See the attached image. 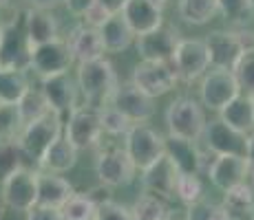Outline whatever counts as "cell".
Listing matches in <instances>:
<instances>
[{
	"mask_svg": "<svg viewBox=\"0 0 254 220\" xmlns=\"http://www.w3.org/2000/svg\"><path fill=\"white\" fill-rule=\"evenodd\" d=\"M75 80H77V86H80L82 97H84V104L97 106V108L109 106L111 97H113V92L120 86L113 64L109 60H104V57L77 64Z\"/></svg>",
	"mask_w": 254,
	"mask_h": 220,
	"instance_id": "obj_1",
	"label": "cell"
},
{
	"mask_svg": "<svg viewBox=\"0 0 254 220\" xmlns=\"http://www.w3.org/2000/svg\"><path fill=\"white\" fill-rule=\"evenodd\" d=\"M31 53L33 46L27 36V9H20L4 24L0 40V66L31 71Z\"/></svg>",
	"mask_w": 254,
	"mask_h": 220,
	"instance_id": "obj_2",
	"label": "cell"
},
{
	"mask_svg": "<svg viewBox=\"0 0 254 220\" xmlns=\"http://www.w3.org/2000/svg\"><path fill=\"white\" fill-rule=\"evenodd\" d=\"M206 112L203 104H199L194 97H175L166 110V126L168 134H177L184 139L199 141L206 130Z\"/></svg>",
	"mask_w": 254,
	"mask_h": 220,
	"instance_id": "obj_3",
	"label": "cell"
},
{
	"mask_svg": "<svg viewBox=\"0 0 254 220\" xmlns=\"http://www.w3.org/2000/svg\"><path fill=\"white\" fill-rule=\"evenodd\" d=\"M62 130H64V119L53 110L24 126L18 139H20V145L27 159H33L38 163L47 150L62 136Z\"/></svg>",
	"mask_w": 254,
	"mask_h": 220,
	"instance_id": "obj_4",
	"label": "cell"
},
{
	"mask_svg": "<svg viewBox=\"0 0 254 220\" xmlns=\"http://www.w3.org/2000/svg\"><path fill=\"white\" fill-rule=\"evenodd\" d=\"M124 148L133 159L135 168L144 172L166 154V136L148 124H133V128L124 136Z\"/></svg>",
	"mask_w": 254,
	"mask_h": 220,
	"instance_id": "obj_5",
	"label": "cell"
},
{
	"mask_svg": "<svg viewBox=\"0 0 254 220\" xmlns=\"http://www.w3.org/2000/svg\"><path fill=\"white\" fill-rule=\"evenodd\" d=\"M102 132V108L91 104L77 106L64 121V136L77 150H89L97 145Z\"/></svg>",
	"mask_w": 254,
	"mask_h": 220,
	"instance_id": "obj_6",
	"label": "cell"
},
{
	"mask_svg": "<svg viewBox=\"0 0 254 220\" xmlns=\"http://www.w3.org/2000/svg\"><path fill=\"white\" fill-rule=\"evenodd\" d=\"M137 172L139 170L135 168L126 148H104L95 159L97 180L109 187H126L133 183Z\"/></svg>",
	"mask_w": 254,
	"mask_h": 220,
	"instance_id": "obj_7",
	"label": "cell"
},
{
	"mask_svg": "<svg viewBox=\"0 0 254 220\" xmlns=\"http://www.w3.org/2000/svg\"><path fill=\"white\" fill-rule=\"evenodd\" d=\"M237 95H241V86L237 82L234 71L226 68H212L201 77V86H199V97H201L203 108L208 110H221L228 106Z\"/></svg>",
	"mask_w": 254,
	"mask_h": 220,
	"instance_id": "obj_8",
	"label": "cell"
},
{
	"mask_svg": "<svg viewBox=\"0 0 254 220\" xmlns=\"http://www.w3.org/2000/svg\"><path fill=\"white\" fill-rule=\"evenodd\" d=\"M130 82L139 90H144L146 95H150L155 99V97H162L166 92L173 90L175 84L179 82V75L170 62H144L141 60L133 68Z\"/></svg>",
	"mask_w": 254,
	"mask_h": 220,
	"instance_id": "obj_9",
	"label": "cell"
},
{
	"mask_svg": "<svg viewBox=\"0 0 254 220\" xmlns=\"http://www.w3.org/2000/svg\"><path fill=\"white\" fill-rule=\"evenodd\" d=\"M184 38L179 31L170 24H162V27L153 29V31L137 36V55L144 62H170L173 64L177 46Z\"/></svg>",
	"mask_w": 254,
	"mask_h": 220,
	"instance_id": "obj_10",
	"label": "cell"
},
{
	"mask_svg": "<svg viewBox=\"0 0 254 220\" xmlns=\"http://www.w3.org/2000/svg\"><path fill=\"white\" fill-rule=\"evenodd\" d=\"M173 66L177 71L179 80L186 82V84L203 77L210 68V53H208L206 40H199V38H186V40H182L177 46V53H175Z\"/></svg>",
	"mask_w": 254,
	"mask_h": 220,
	"instance_id": "obj_11",
	"label": "cell"
},
{
	"mask_svg": "<svg viewBox=\"0 0 254 220\" xmlns=\"http://www.w3.org/2000/svg\"><path fill=\"white\" fill-rule=\"evenodd\" d=\"M0 189L9 209L27 214L33 205H38V172L29 168L18 170L0 183Z\"/></svg>",
	"mask_w": 254,
	"mask_h": 220,
	"instance_id": "obj_12",
	"label": "cell"
},
{
	"mask_svg": "<svg viewBox=\"0 0 254 220\" xmlns=\"http://www.w3.org/2000/svg\"><path fill=\"white\" fill-rule=\"evenodd\" d=\"M73 62L75 60H73L69 44L62 38L40 44V46H33V53H31V71L38 77H51V75H60V73H69Z\"/></svg>",
	"mask_w": 254,
	"mask_h": 220,
	"instance_id": "obj_13",
	"label": "cell"
},
{
	"mask_svg": "<svg viewBox=\"0 0 254 220\" xmlns=\"http://www.w3.org/2000/svg\"><path fill=\"white\" fill-rule=\"evenodd\" d=\"M201 139L206 141V148L214 156H219V154L248 156V141H250V134L239 132L237 128L228 126L226 121H221V119L208 121Z\"/></svg>",
	"mask_w": 254,
	"mask_h": 220,
	"instance_id": "obj_14",
	"label": "cell"
},
{
	"mask_svg": "<svg viewBox=\"0 0 254 220\" xmlns=\"http://www.w3.org/2000/svg\"><path fill=\"white\" fill-rule=\"evenodd\" d=\"M40 90L45 92L51 110L58 112L64 121H66V117L77 108V95H82L80 86H77V80H73L69 73L40 77Z\"/></svg>",
	"mask_w": 254,
	"mask_h": 220,
	"instance_id": "obj_15",
	"label": "cell"
},
{
	"mask_svg": "<svg viewBox=\"0 0 254 220\" xmlns=\"http://www.w3.org/2000/svg\"><path fill=\"white\" fill-rule=\"evenodd\" d=\"M210 183L221 192L237 187L241 183H248L250 178V161L248 156H232V154H219L212 159V163L206 170Z\"/></svg>",
	"mask_w": 254,
	"mask_h": 220,
	"instance_id": "obj_16",
	"label": "cell"
},
{
	"mask_svg": "<svg viewBox=\"0 0 254 220\" xmlns=\"http://www.w3.org/2000/svg\"><path fill=\"white\" fill-rule=\"evenodd\" d=\"M111 106H115L120 112H124L133 124H146L155 115L153 97L146 95L144 90H139L133 82L117 86V90L111 97Z\"/></svg>",
	"mask_w": 254,
	"mask_h": 220,
	"instance_id": "obj_17",
	"label": "cell"
},
{
	"mask_svg": "<svg viewBox=\"0 0 254 220\" xmlns=\"http://www.w3.org/2000/svg\"><path fill=\"white\" fill-rule=\"evenodd\" d=\"M206 46L210 53V66L212 68H226V71H234L237 62L246 53L239 31H212L206 38Z\"/></svg>",
	"mask_w": 254,
	"mask_h": 220,
	"instance_id": "obj_18",
	"label": "cell"
},
{
	"mask_svg": "<svg viewBox=\"0 0 254 220\" xmlns=\"http://www.w3.org/2000/svg\"><path fill=\"white\" fill-rule=\"evenodd\" d=\"M177 178H179L177 165L170 161L168 154H164L157 163H153L148 170L141 172V187H144V192L170 200V198H175Z\"/></svg>",
	"mask_w": 254,
	"mask_h": 220,
	"instance_id": "obj_19",
	"label": "cell"
},
{
	"mask_svg": "<svg viewBox=\"0 0 254 220\" xmlns=\"http://www.w3.org/2000/svg\"><path fill=\"white\" fill-rule=\"evenodd\" d=\"M66 44H69L73 60L77 64L82 62H91V60H100L104 57L106 48H104V40H102L100 29L91 27V24H75L71 29L69 38H66Z\"/></svg>",
	"mask_w": 254,
	"mask_h": 220,
	"instance_id": "obj_20",
	"label": "cell"
},
{
	"mask_svg": "<svg viewBox=\"0 0 254 220\" xmlns=\"http://www.w3.org/2000/svg\"><path fill=\"white\" fill-rule=\"evenodd\" d=\"M166 154L177 165L179 174H201L203 170V154L197 148V141L184 139L177 134L166 136Z\"/></svg>",
	"mask_w": 254,
	"mask_h": 220,
	"instance_id": "obj_21",
	"label": "cell"
},
{
	"mask_svg": "<svg viewBox=\"0 0 254 220\" xmlns=\"http://www.w3.org/2000/svg\"><path fill=\"white\" fill-rule=\"evenodd\" d=\"M122 16L130 24L135 36H144L164 24L162 4L153 2V0H128L122 9Z\"/></svg>",
	"mask_w": 254,
	"mask_h": 220,
	"instance_id": "obj_22",
	"label": "cell"
},
{
	"mask_svg": "<svg viewBox=\"0 0 254 220\" xmlns=\"http://www.w3.org/2000/svg\"><path fill=\"white\" fill-rule=\"evenodd\" d=\"M75 189L64 176L53 172H38V203L49 207H64L73 198Z\"/></svg>",
	"mask_w": 254,
	"mask_h": 220,
	"instance_id": "obj_23",
	"label": "cell"
},
{
	"mask_svg": "<svg viewBox=\"0 0 254 220\" xmlns=\"http://www.w3.org/2000/svg\"><path fill=\"white\" fill-rule=\"evenodd\" d=\"M77 152H80V150H77L66 136H60V139L45 152V156L38 161V168H40L42 172L64 174V172H69V170L75 168Z\"/></svg>",
	"mask_w": 254,
	"mask_h": 220,
	"instance_id": "obj_24",
	"label": "cell"
},
{
	"mask_svg": "<svg viewBox=\"0 0 254 220\" xmlns=\"http://www.w3.org/2000/svg\"><path fill=\"white\" fill-rule=\"evenodd\" d=\"M219 119L237 128L239 132H246V134L254 132V97L246 92L237 95L230 104L219 110Z\"/></svg>",
	"mask_w": 254,
	"mask_h": 220,
	"instance_id": "obj_25",
	"label": "cell"
},
{
	"mask_svg": "<svg viewBox=\"0 0 254 220\" xmlns=\"http://www.w3.org/2000/svg\"><path fill=\"white\" fill-rule=\"evenodd\" d=\"M58 18L47 9H27V36L31 46H40L51 40H58Z\"/></svg>",
	"mask_w": 254,
	"mask_h": 220,
	"instance_id": "obj_26",
	"label": "cell"
},
{
	"mask_svg": "<svg viewBox=\"0 0 254 220\" xmlns=\"http://www.w3.org/2000/svg\"><path fill=\"white\" fill-rule=\"evenodd\" d=\"M102 40H104L106 53H122L133 44L135 31L130 29V24L126 22V18L122 13H115L104 22V27H100Z\"/></svg>",
	"mask_w": 254,
	"mask_h": 220,
	"instance_id": "obj_27",
	"label": "cell"
},
{
	"mask_svg": "<svg viewBox=\"0 0 254 220\" xmlns=\"http://www.w3.org/2000/svg\"><path fill=\"white\" fill-rule=\"evenodd\" d=\"M221 205L232 220H254V187L250 183H241L228 189L223 192Z\"/></svg>",
	"mask_w": 254,
	"mask_h": 220,
	"instance_id": "obj_28",
	"label": "cell"
},
{
	"mask_svg": "<svg viewBox=\"0 0 254 220\" xmlns=\"http://www.w3.org/2000/svg\"><path fill=\"white\" fill-rule=\"evenodd\" d=\"M27 71L20 68H0V104H20L29 90Z\"/></svg>",
	"mask_w": 254,
	"mask_h": 220,
	"instance_id": "obj_29",
	"label": "cell"
},
{
	"mask_svg": "<svg viewBox=\"0 0 254 220\" xmlns=\"http://www.w3.org/2000/svg\"><path fill=\"white\" fill-rule=\"evenodd\" d=\"M177 11L184 22L201 27L219 13V0H179Z\"/></svg>",
	"mask_w": 254,
	"mask_h": 220,
	"instance_id": "obj_30",
	"label": "cell"
},
{
	"mask_svg": "<svg viewBox=\"0 0 254 220\" xmlns=\"http://www.w3.org/2000/svg\"><path fill=\"white\" fill-rule=\"evenodd\" d=\"M133 220H170L168 200L155 194L144 192L130 207Z\"/></svg>",
	"mask_w": 254,
	"mask_h": 220,
	"instance_id": "obj_31",
	"label": "cell"
},
{
	"mask_svg": "<svg viewBox=\"0 0 254 220\" xmlns=\"http://www.w3.org/2000/svg\"><path fill=\"white\" fill-rule=\"evenodd\" d=\"M24 159H27V154H24V150L20 145V139L0 141V183L7 180L13 172L22 170Z\"/></svg>",
	"mask_w": 254,
	"mask_h": 220,
	"instance_id": "obj_32",
	"label": "cell"
},
{
	"mask_svg": "<svg viewBox=\"0 0 254 220\" xmlns=\"http://www.w3.org/2000/svg\"><path fill=\"white\" fill-rule=\"evenodd\" d=\"M18 106H20V115H22L24 126L40 119V117H45L47 112H51V106H49L45 92H42L40 88H29L27 95L22 97Z\"/></svg>",
	"mask_w": 254,
	"mask_h": 220,
	"instance_id": "obj_33",
	"label": "cell"
},
{
	"mask_svg": "<svg viewBox=\"0 0 254 220\" xmlns=\"http://www.w3.org/2000/svg\"><path fill=\"white\" fill-rule=\"evenodd\" d=\"M64 220H95L97 205L86 192H75L73 198L62 207Z\"/></svg>",
	"mask_w": 254,
	"mask_h": 220,
	"instance_id": "obj_34",
	"label": "cell"
},
{
	"mask_svg": "<svg viewBox=\"0 0 254 220\" xmlns=\"http://www.w3.org/2000/svg\"><path fill=\"white\" fill-rule=\"evenodd\" d=\"M24 128V121L18 104H0V141L18 139Z\"/></svg>",
	"mask_w": 254,
	"mask_h": 220,
	"instance_id": "obj_35",
	"label": "cell"
},
{
	"mask_svg": "<svg viewBox=\"0 0 254 220\" xmlns=\"http://www.w3.org/2000/svg\"><path fill=\"white\" fill-rule=\"evenodd\" d=\"M130 128H133V121H130L124 112L117 110L115 106L109 104V106H104V108H102V130H104L106 134H111V136H126Z\"/></svg>",
	"mask_w": 254,
	"mask_h": 220,
	"instance_id": "obj_36",
	"label": "cell"
},
{
	"mask_svg": "<svg viewBox=\"0 0 254 220\" xmlns=\"http://www.w3.org/2000/svg\"><path fill=\"white\" fill-rule=\"evenodd\" d=\"M175 196L182 200L184 205H192L203 198V185L199 174H179L177 187H175Z\"/></svg>",
	"mask_w": 254,
	"mask_h": 220,
	"instance_id": "obj_37",
	"label": "cell"
},
{
	"mask_svg": "<svg viewBox=\"0 0 254 220\" xmlns=\"http://www.w3.org/2000/svg\"><path fill=\"white\" fill-rule=\"evenodd\" d=\"M252 11V0H219V13L232 24H246Z\"/></svg>",
	"mask_w": 254,
	"mask_h": 220,
	"instance_id": "obj_38",
	"label": "cell"
},
{
	"mask_svg": "<svg viewBox=\"0 0 254 220\" xmlns=\"http://www.w3.org/2000/svg\"><path fill=\"white\" fill-rule=\"evenodd\" d=\"M234 75H237V82L241 86V92L254 97V48L241 55V60L234 66Z\"/></svg>",
	"mask_w": 254,
	"mask_h": 220,
	"instance_id": "obj_39",
	"label": "cell"
},
{
	"mask_svg": "<svg viewBox=\"0 0 254 220\" xmlns=\"http://www.w3.org/2000/svg\"><path fill=\"white\" fill-rule=\"evenodd\" d=\"M95 220H133V214H130V209H126L124 205L111 200V203H104L97 207Z\"/></svg>",
	"mask_w": 254,
	"mask_h": 220,
	"instance_id": "obj_40",
	"label": "cell"
},
{
	"mask_svg": "<svg viewBox=\"0 0 254 220\" xmlns=\"http://www.w3.org/2000/svg\"><path fill=\"white\" fill-rule=\"evenodd\" d=\"M214 209H217V203H210V200L201 198V200H197V203L188 205V209H186V220H210Z\"/></svg>",
	"mask_w": 254,
	"mask_h": 220,
	"instance_id": "obj_41",
	"label": "cell"
},
{
	"mask_svg": "<svg viewBox=\"0 0 254 220\" xmlns=\"http://www.w3.org/2000/svg\"><path fill=\"white\" fill-rule=\"evenodd\" d=\"M27 220H64L60 207H49V205H33L27 212Z\"/></svg>",
	"mask_w": 254,
	"mask_h": 220,
	"instance_id": "obj_42",
	"label": "cell"
},
{
	"mask_svg": "<svg viewBox=\"0 0 254 220\" xmlns=\"http://www.w3.org/2000/svg\"><path fill=\"white\" fill-rule=\"evenodd\" d=\"M111 16H113V13H111L109 9H104L100 2H95L89 11L84 13V22L91 24V27H95V29H100V27H104V22L109 20Z\"/></svg>",
	"mask_w": 254,
	"mask_h": 220,
	"instance_id": "obj_43",
	"label": "cell"
},
{
	"mask_svg": "<svg viewBox=\"0 0 254 220\" xmlns=\"http://www.w3.org/2000/svg\"><path fill=\"white\" fill-rule=\"evenodd\" d=\"M97 0H64V7L71 16H77V18H84V13L95 4Z\"/></svg>",
	"mask_w": 254,
	"mask_h": 220,
	"instance_id": "obj_44",
	"label": "cell"
},
{
	"mask_svg": "<svg viewBox=\"0 0 254 220\" xmlns=\"http://www.w3.org/2000/svg\"><path fill=\"white\" fill-rule=\"evenodd\" d=\"M111 189L113 187H109V185H104V183H100L97 185V187H93V189H89V196L93 198V203L97 205V207H100V205H104V203H111Z\"/></svg>",
	"mask_w": 254,
	"mask_h": 220,
	"instance_id": "obj_45",
	"label": "cell"
},
{
	"mask_svg": "<svg viewBox=\"0 0 254 220\" xmlns=\"http://www.w3.org/2000/svg\"><path fill=\"white\" fill-rule=\"evenodd\" d=\"M97 2L115 16V13H122V9H124V4L128 2V0H97Z\"/></svg>",
	"mask_w": 254,
	"mask_h": 220,
	"instance_id": "obj_46",
	"label": "cell"
},
{
	"mask_svg": "<svg viewBox=\"0 0 254 220\" xmlns=\"http://www.w3.org/2000/svg\"><path fill=\"white\" fill-rule=\"evenodd\" d=\"M31 7L36 9H47V11H51V9H56L60 2H64V0H27Z\"/></svg>",
	"mask_w": 254,
	"mask_h": 220,
	"instance_id": "obj_47",
	"label": "cell"
},
{
	"mask_svg": "<svg viewBox=\"0 0 254 220\" xmlns=\"http://www.w3.org/2000/svg\"><path fill=\"white\" fill-rule=\"evenodd\" d=\"M210 220H232V218H230V214L226 212V207H223V205H217V209L212 212Z\"/></svg>",
	"mask_w": 254,
	"mask_h": 220,
	"instance_id": "obj_48",
	"label": "cell"
},
{
	"mask_svg": "<svg viewBox=\"0 0 254 220\" xmlns=\"http://www.w3.org/2000/svg\"><path fill=\"white\" fill-rule=\"evenodd\" d=\"M248 161L250 168H254V132H250V141H248Z\"/></svg>",
	"mask_w": 254,
	"mask_h": 220,
	"instance_id": "obj_49",
	"label": "cell"
},
{
	"mask_svg": "<svg viewBox=\"0 0 254 220\" xmlns=\"http://www.w3.org/2000/svg\"><path fill=\"white\" fill-rule=\"evenodd\" d=\"M7 203H4V196H2V189H0V220L4 218V212H7Z\"/></svg>",
	"mask_w": 254,
	"mask_h": 220,
	"instance_id": "obj_50",
	"label": "cell"
},
{
	"mask_svg": "<svg viewBox=\"0 0 254 220\" xmlns=\"http://www.w3.org/2000/svg\"><path fill=\"white\" fill-rule=\"evenodd\" d=\"M11 4V0H0V9H7Z\"/></svg>",
	"mask_w": 254,
	"mask_h": 220,
	"instance_id": "obj_51",
	"label": "cell"
},
{
	"mask_svg": "<svg viewBox=\"0 0 254 220\" xmlns=\"http://www.w3.org/2000/svg\"><path fill=\"white\" fill-rule=\"evenodd\" d=\"M4 24H7V22H4L2 18H0V40H2V33H4Z\"/></svg>",
	"mask_w": 254,
	"mask_h": 220,
	"instance_id": "obj_52",
	"label": "cell"
},
{
	"mask_svg": "<svg viewBox=\"0 0 254 220\" xmlns=\"http://www.w3.org/2000/svg\"><path fill=\"white\" fill-rule=\"evenodd\" d=\"M250 185L254 187V168H250Z\"/></svg>",
	"mask_w": 254,
	"mask_h": 220,
	"instance_id": "obj_53",
	"label": "cell"
},
{
	"mask_svg": "<svg viewBox=\"0 0 254 220\" xmlns=\"http://www.w3.org/2000/svg\"><path fill=\"white\" fill-rule=\"evenodd\" d=\"M153 2H157V4H162V7H164V4L168 2V0H153Z\"/></svg>",
	"mask_w": 254,
	"mask_h": 220,
	"instance_id": "obj_54",
	"label": "cell"
},
{
	"mask_svg": "<svg viewBox=\"0 0 254 220\" xmlns=\"http://www.w3.org/2000/svg\"><path fill=\"white\" fill-rule=\"evenodd\" d=\"M252 7H254V0H252Z\"/></svg>",
	"mask_w": 254,
	"mask_h": 220,
	"instance_id": "obj_55",
	"label": "cell"
},
{
	"mask_svg": "<svg viewBox=\"0 0 254 220\" xmlns=\"http://www.w3.org/2000/svg\"><path fill=\"white\" fill-rule=\"evenodd\" d=\"M0 68H2V66H0Z\"/></svg>",
	"mask_w": 254,
	"mask_h": 220,
	"instance_id": "obj_56",
	"label": "cell"
},
{
	"mask_svg": "<svg viewBox=\"0 0 254 220\" xmlns=\"http://www.w3.org/2000/svg\"><path fill=\"white\" fill-rule=\"evenodd\" d=\"M170 220H173V218H170Z\"/></svg>",
	"mask_w": 254,
	"mask_h": 220,
	"instance_id": "obj_57",
	"label": "cell"
}]
</instances>
